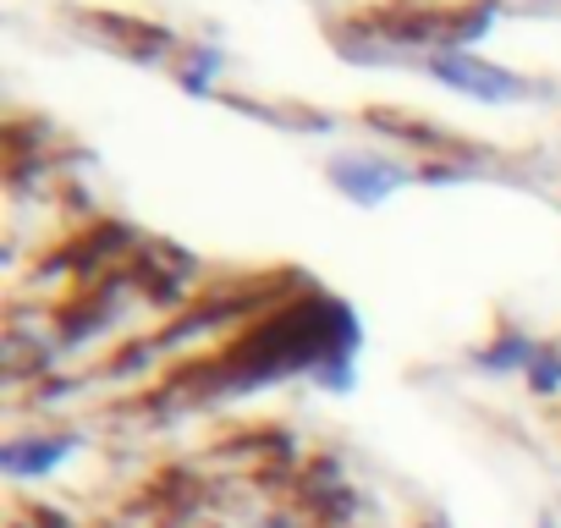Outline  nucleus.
<instances>
[{"mask_svg":"<svg viewBox=\"0 0 561 528\" xmlns=\"http://www.w3.org/2000/svg\"><path fill=\"white\" fill-rule=\"evenodd\" d=\"M358 353V314L320 292L304 287L293 303H280L275 314H264L259 325H248V336H237L215 364H193L182 375H171V397L176 391H259L287 375H320L325 364H342Z\"/></svg>","mask_w":561,"mask_h":528,"instance_id":"obj_1","label":"nucleus"},{"mask_svg":"<svg viewBox=\"0 0 561 528\" xmlns=\"http://www.w3.org/2000/svg\"><path fill=\"white\" fill-rule=\"evenodd\" d=\"M419 67H424L435 83H446V89H457V94H468V100H484V105H512V100H528V94L539 89V83H528V78H517V72H506V67L473 56V50H430Z\"/></svg>","mask_w":561,"mask_h":528,"instance_id":"obj_2","label":"nucleus"},{"mask_svg":"<svg viewBox=\"0 0 561 528\" xmlns=\"http://www.w3.org/2000/svg\"><path fill=\"white\" fill-rule=\"evenodd\" d=\"M325 176H331V187H336L342 198H353V204H364V209L386 204V198L408 182V171H402L397 160H386V154H364V149H342V154H331V160H325Z\"/></svg>","mask_w":561,"mask_h":528,"instance_id":"obj_3","label":"nucleus"},{"mask_svg":"<svg viewBox=\"0 0 561 528\" xmlns=\"http://www.w3.org/2000/svg\"><path fill=\"white\" fill-rule=\"evenodd\" d=\"M78 446H83V435H72V429L28 435V440H7V446H0V468H7L12 479H45V473H56Z\"/></svg>","mask_w":561,"mask_h":528,"instance_id":"obj_4","label":"nucleus"},{"mask_svg":"<svg viewBox=\"0 0 561 528\" xmlns=\"http://www.w3.org/2000/svg\"><path fill=\"white\" fill-rule=\"evenodd\" d=\"M83 28H94V34H111L116 45H122V56H138V61H160L165 50H182L165 28H154V23H144V18H127V12H89V18H78Z\"/></svg>","mask_w":561,"mask_h":528,"instance_id":"obj_5","label":"nucleus"},{"mask_svg":"<svg viewBox=\"0 0 561 528\" xmlns=\"http://www.w3.org/2000/svg\"><path fill=\"white\" fill-rule=\"evenodd\" d=\"M534 353H539V342H534L517 320H501V325H495V336L473 353V364H479L484 375H512V369H523V375H528Z\"/></svg>","mask_w":561,"mask_h":528,"instance_id":"obj_6","label":"nucleus"},{"mask_svg":"<svg viewBox=\"0 0 561 528\" xmlns=\"http://www.w3.org/2000/svg\"><path fill=\"white\" fill-rule=\"evenodd\" d=\"M220 67H226V50H215V45H182L176 61H171L176 83H182L193 100H209V94H215V72H220Z\"/></svg>","mask_w":561,"mask_h":528,"instance_id":"obj_7","label":"nucleus"},{"mask_svg":"<svg viewBox=\"0 0 561 528\" xmlns=\"http://www.w3.org/2000/svg\"><path fill=\"white\" fill-rule=\"evenodd\" d=\"M501 7H506V0H462V7H451V28H446V45L440 50H473L495 28Z\"/></svg>","mask_w":561,"mask_h":528,"instance_id":"obj_8","label":"nucleus"},{"mask_svg":"<svg viewBox=\"0 0 561 528\" xmlns=\"http://www.w3.org/2000/svg\"><path fill=\"white\" fill-rule=\"evenodd\" d=\"M528 391L534 397H561V342H539L528 364Z\"/></svg>","mask_w":561,"mask_h":528,"instance_id":"obj_9","label":"nucleus"},{"mask_svg":"<svg viewBox=\"0 0 561 528\" xmlns=\"http://www.w3.org/2000/svg\"><path fill=\"white\" fill-rule=\"evenodd\" d=\"M419 176H424L430 187H440V182H468V176H473V160H424Z\"/></svg>","mask_w":561,"mask_h":528,"instance_id":"obj_10","label":"nucleus"},{"mask_svg":"<svg viewBox=\"0 0 561 528\" xmlns=\"http://www.w3.org/2000/svg\"><path fill=\"white\" fill-rule=\"evenodd\" d=\"M270 528H304V523H298V517H275Z\"/></svg>","mask_w":561,"mask_h":528,"instance_id":"obj_11","label":"nucleus"}]
</instances>
